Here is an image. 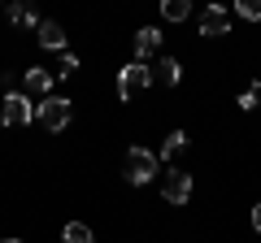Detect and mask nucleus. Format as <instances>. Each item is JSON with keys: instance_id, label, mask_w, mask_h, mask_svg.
<instances>
[{"instance_id": "a211bd4d", "label": "nucleus", "mask_w": 261, "mask_h": 243, "mask_svg": "<svg viewBox=\"0 0 261 243\" xmlns=\"http://www.w3.org/2000/svg\"><path fill=\"white\" fill-rule=\"evenodd\" d=\"M252 230H261V204L252 208Z\"/></svg>"}, {"instance_id": "4468645a", "label": "nucleus", "mask_w": 261, "mask_h": 243, "mask_svg": "<svg viewBox=\"0 0 261 243\" xmlns=\"http://www.w3.org/2000/svg\"><path fill=\"white\" fill-rule=\"evenodd\" d=\"M157 78H161L166 87H178V78H183V66H178L174 56H166V61L157 66Z\"/></svg>"}, {"instance_id": "f03ea898", "label": "nucleus", "mask_w": 261, "mask_h": 243, "mask_svg": "<svg viewBox=\"0 0 261 243\" xmlns=\"http://www.w3.org/2000/svg\"><path fill=\"white\" fill-rule=\"evenodd\" d=\"M157 169H161V157H157V152H148V148H130V152H126V183H130V187L152 183Z\"/></svg>"}, {"instance_id": "6e6552de", "label": "nucleus", "mask_w": 261, "mask_h": 243, "mask_svg": "<svg viewBox=\"0 0 261 243\" xmlns=\"http://www.w3.org/2000/svg\"><path fill=\"white\" fill-rule=\"evenodd\" d=\"M39 48H48V52H65V31H61V22H39Z\"/></svg>"}, {"instance_id": "9b49d317", "label": "nucleus", "mask_w": 261, "mask_h": 243, "mask_svg": "<svg viewBox=\"0 0 261 243\" xmlns=\"http://www.w3.org/2000/svg\"><path fill=\"white\" fill-rule=\"evenodd\" d=\"M161 18L166 22H187L192 18V5L187 0H161Z\"/></svg>"}, {"instance_id": "f257e3e1", "label": "nucleus", "mask_w": 261, "mask_h": 243, "mask_svg": "<svg viewBox=\"0 0 261 243\" xmlns=\"http://www.w3.org/2000/svg\"><path fill=\"white\" fill-rule=\"evenodd\" d=\"M70 117H74V100H65V96H48V100L35 104V122L53 135H61L70 126Z\"/></svg>"}, {"instance_id": "f8f14e48", "label": "nucleus", "mask_w": 261, "mask_h": 243, "mask_svg": "<svg viewBox=\"0 0 261 243\" xmlns=\"http://www.w3.org/2000/svg\"><path fill=\"white\" fill-rule=\"evenodd\" d=\"M61 239L65 243H96V234H92V226H87V222H70L61 230Z\"/></svg>"}, {"instance_id": "f3484780", "label": "nucleus", "mask_w": 261, "mask_h": 243, "mask_svg": "<svg viewBox=\"0 0 261 243\" xmlns=\"http://www.w3.org/2000/svg\"><path fill=\"white\" fill-rule=\"evenodd\" d=\"M74 70H79V56L74 52H61V78H70Z\"/></svg>"}, {"instance_id": "6ab92c4d", "label": "nucleus", "mask_w": 261, "mask_h": 243, "mask_svg": "<svg viewBox=\"0 0 261 243\" xmlns=\"http://www.w3.org/2000/svg\"><path fill=\"white\" fill-rule=\"evenodd\" d=\"M0 243H22V239H0Z\"/></svg>"}, {"instance_id": "2eb2a0df", "label": "nucleus", "mask_w": 261, "mask_h": 243, "mask_svg": "<svg viewBox=\"0 0 261 243\" xmlns=\"http://www.w3.org/2000/svg\"><path fill=\"white\" fill-rule=\"evenodd\" d=\"M235 13L244 22H261V0H235Z\"/></svg>"}, {"instance_id": "9d476101", "label": "nucleus", "mask_w": 261, "mask_h": 243, "mask_svg": "<svg viewBox=\"0 0 261 243\" xmlns=\"http://www.w3.org/2000/svg\"><path fill=\"white\" fill-rule=\"evenodd\" d=\"M122 74H126V83H130V87H152V83H157V74H152L148 61H130Z\"/></svg>"}, {"instance_id": "20e7f679", "label": "nucleus", "mask_w": 261, "mask_h": 243, "mask_svg": "<svg viewBox=\"0 0 261 243\" xmlns=\"http://www.w3.org/2000/svg\"><path fill=\"white\" fill-rule=\"evenodd\" d=\"M187 196H192V174H187V169H166L161 200H166V204H187Z\"/></svg>"}, {"instance_id": "0eeeda50", "label": "nucleus", "mask_w": 261, "mask_h": 243, "mask_svg": "<svg viewBox=\"0 0 261 243\" xmlns=\"http://www.w3.org/2000/svg\"><path fill=\"white\" fill-rule=\"evenodd\" d=\"M157 48H161V31L157 26H140V31H135V61L152 56Z\"/></svg>"}, {"instance_id": "39448f33", "label": "nucleus", "mask_w": 261, "mask_h": 243, "mask_svg": "<svg viewBox=\"0 0 261 243\" xmlns=\"http://www.w3.org/2000/svg\"><path fill=\"white\" fill-rule=\"evenodd\" d=\"M226 31H231V13H226L222 5H209V9L200 13V35L218 39V35H226Z\"/></svg>"}, {"instance_id": "dca6fc26", "label": "nucleus", "mask_w": 261, "mask_h": 243, "mask_svg": "<svg viewBox=\"0 0 261 243\" xmlns=\"http://www.w3.org/2000/svg\"><path fill=\"white\" fill-rule=\"evenodd\" d=\"M257 100H261V83H252L248 92L240 96V109H244V113H248V109H257Z\"/></svg>"}, {"instance_id": "1a4fd4ad", "label": "nucleus", "mask_w": 261, "mask_h": 243, "mask_svg": "<svg viewBox=\"0 0 261 243\" xmlns=\"http://www.w3.org/2000/svg\"><path fill=\"white\" fill-rule=\"evenodd\" d=\"M5 13H9V22H13L18 31H39V13L31 9V5H9Z\"/></svg>"}, {"instance_id": "ddd939ff", "label": "nucleus", "mask_w": 261, "mask_h": 243, "mask_svg": "<svg viewBox=\"0 0 261 243\" xmlns=\"http://www.w3.org/2000/svg\"><path fill=\"white\" fill-rule=\"evenodd\" d=\"M183 148H187V131H170L166 143H161V161H174Z\"/></svg>"}, {"instance_id": "423d86ee", "label": "nucleus", "mask_w": 261, "mask_h": 243, "mask_svg": "<svg viewBox=\"0 0 261 243\" xmlns=\"http://www.w3.org/2000/svg\"><path fill=\"white\" fill-rule=\"evenodd\" d=\"M48 92H53V70L27 66V96H44V100H48Z\"/></svg>"}, {"instance_id": "7ed1b4c3", "label": "nucleus", "mask_w": 261, "mask_h": 243, "mask_svg": "<svg viewBox=\"0 0 261 243\" xmlns=\"http://www.w3.org/2000/svg\"><path fill=\"white\" fill-rule=\"evenodd\" d=\"M0 122H5V126H31V122H35V104H31V96L27 92H5Z\"/></svg>"}]
</instances>
